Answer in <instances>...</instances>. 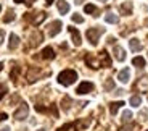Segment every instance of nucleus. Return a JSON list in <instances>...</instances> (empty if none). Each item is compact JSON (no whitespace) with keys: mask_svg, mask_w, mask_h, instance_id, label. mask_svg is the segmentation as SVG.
Masks as SVG:
<instances>
[{"mask_svg":"<svg viewBox=\"0 0 148 131\" xmlns=\"http://www.w3.org/2000/svg\"><path fill=\"white\" fill-rule=\"evenodd\" d=\"M76 3H82V0H77V2H76Z\"/></svg>","mask_w":148,"mask_h":131,"instance_id":"ea45409f","label":"nucleus"},{"mask_svg":"<svg viewBox=\"0 0 148 131\" xmlns=\"http://www.w3.org/2000/svg\"><path fill=\"white\" fill-rule=\"evenodd\" d=\"M147 131H148V130H147Z\"/></svg>","mask_w":148,"mask_h":131,"instance_id":"c03bdc74","label":"nucleus"},{"mask_svg":"<svg viewBox=\"0 0 148 131\" xmlns=\"http://www.w3.org/2000/svg\"><path fill=\"white\" fill-rule=\"evenodd\" d=\"M119 11H121V15H126L129 16L132 13V3L130 2H124V3L119 5Z\"/></svg>","mask_w":148,"mask_h":131,"instance_id":"2eb2a0df","label":"nucleus"},{"mask_svg":"<svg viewBox=\"0 0 148 131\" xmlns=\"http://www.w3.org/2000/svg\"><path fill=\"white\" fill-rule=\"evenodd\" d=\"M56 5H58V10L61 15H66L68 11H69V3L68 2H64V0H60V2H56Z\"/></svg>","mask_w":148,"mask_h":131,"instance_id":"aec40b11","label":"nucleus"},{"mask_svg":"<svg viewBox=\"0 0 148 131\" xmlns=\"http://www.w3.org/2000/svg\"><path fill=\"white\" fill-rule=\"evenodd\" d=\"M77 79V73L74 70H63L58 75V82L61 86H71L73 82H76Z\"/></svg>","mask_w":148,"mask_h":131,"instance_id":"f257e3e1","label":"nucleus"},{"mask_svg":"<svg viewBox=\"0 0 148 131\" xmlns=\"http://www.w3.org/2000/svg\"><path fill=\"white\" fill-rule=\"evenodd\" d=\"M73 21L74 23H84V18H82L79 13H76V15H73Z\"/></svg>","mask_w":148,"mask_h":131,"instance_id":"473e14b6","label":"nucleus"},{"mask_svg":"<svg viewBox=\"0 0 148 131\" xmlns=\"http://www.w3.org/2000/svg\"><path fill=\"white\" fill-rule=\"evenodd\" d=\"M58 131H77V130H76V125L74 123H68V125H64V126H61Z\"/></svg>","mask_w":148,"mask_h":131,"instance_id":"bb28decb","label":"nucleus"},{"mask_svg":"<svg viewBox=\"0 0 148 131\" xmlns=\"http://www.w3.org/2000/svg\"><path fill=\"white\" fill-rule=\"evenodd\" d=\"M0 131H10V128H8V126H5V128H2Z\"/></svg>","mask_w":148,"mask_h":131,"instance_id":"e433bc0d","label":"nucleus"},{"mask_svg":"<svg viewBox=\"0 0 148 131\" xmlns=\"http://www.w3.org/2000/svg\"><path fill=\"white\" fill-rule=\"evenodd\" d=\"M68 31H69L71 37H73L74 45H76V47H79V45L82 44V39H81V34H79V31L76 29V28H73V26H69V28H68Z\"/></svg>","mask_w":148,"mask_h":131,"instance_id":"1a4fd4ad","label":"nucleus"},{"mask_svg":"<svg viewBox=\"0 0 148 131\" xmlns=\"http://www.w3.org/2000/svg\"><path fill=\"white\" fill-rule=\"evenodd\" d=\"M98 2H108V0H98Z\"/></svg>","mask_w":148,"mask_h":131,"instance_id":"a19ab883","label":"nucleus"},{"mask_svg":"<svg viewBox=\"0 0 148 131\" xmlns=\"http://www.w3.org/2000/svg\"><path fill=\"white\" fill-rule=\"evenodd\" d=\"M85 63L89 65L90 68H100V60H98V57H93L92 53H87V55H85Z\"/></svg>","mask_w":148,"mask_h":131,"instance_id":"9d476101","label":"nucleus"},{"mask_svg":"<svg viewBox=\"0 0 148 131\" xmlns=\"http://www.w3.org/2000/svg\"><path fill=\"white\" fill-rule=\"evenodd\" d=\"M118 79L121 82H129V79H130V70L129 68H122L118 73Z\"/></svg>","mask_w":148,"mask_h":131,"instance_id":"f8f14e48","label":"nucleus"},{"mask_svg":"<svg viewBox=\"0 0 148 131\" xmlns=\"http://www.w3.org/2000/svg\"><path fill=\"white\" fill-rule=\"evenodd\" d=\"M0 10H2V7H0Z\"/></svg>","mask_w":148,"mask_h":131,"instance_id":"37998d69","label":"nucleus"},{"mask_svg":"<svg viewBox=\"0 0 148 131\" xmlns=\"http://www.w3.org/2000/svg\"><path fill=\"white\" fill-rule=\"evenodd\" d=\"M105 33L103 28L97 26V28H90V29H87V33H85V36H87V39H89V42L92 45H97L98 44V41H100V36Z\"/></svg>","mask_w":148,"mask_h":131,"instance_id":"f03ea898","label":"nucleus"},{"mask_svg":"<svg viewBox=\"0 0 148 131\" xmlns=\"http://www.w3.org/2000/svg\"><path fill=\"white\" fill-rule=\"evenodd\" d=\"M27 113H29V107H27L26 104H21L18 107V110H16L15 113H13V116H15L16 120H24V118H27Z\"/></svg>","mask_w":148,"mask_h":131,"instance_id":"39448f33","label":"nucleus"},{"mask_svg":"<svg viewBox=\"0 0 148 131\" xmlns=\"http://www.w3.org/2000/svg\"><path fill=\"white\" fill-rule=\"evenodd\" d=\"M24 18H26L27 21L32 23L34 26H39L40 23L45 21V18H47V13H45V11H37V13H34V15H29V13H27Z\"/></svg>","mask_w":148,"mask_h":131,"instance_id":"7ed1b4c3","label":"nucleus"},{"mask_svg":"<svg viewBox=\"0 0 148 131\" xmlns=\"http://www.w3.org/2000/svg\"><path fill=\"white\" fill-rule=\"evenodd\" d=\"M103 87H105V91H111V89H113V87H114V82H113V79H108V81H105Z\"/></svg>","mask_w":148,"mask_h":131,"instance_id":"c85d7f7f","label":"nucleus"},{"mask_svg":"<svg viewBox=\"0 0 148 131\" xmlns=\"http://www.w3.org/2000/svg\"><path fill=\"white\" fill-rule=\"evenodd\" d=\"M84 11H85V13H97V8H95V5L89 3V5H85Z\"/></svg>","mask_w":148,"mask_h":131,"instance_id":"c756f323","label":"nucleus"},{"mask_svg":"<svg viewBox=\"0 0 148 131\" xmlns=\"http://www.w3.org/2000/svg\"><path fill=\"white\" fill-rule=\"evenodd\" d=\"M19 45V37L16 34H10V42H8V49L10 50H15L16 47Z\"/></svg>","mask_w":148,"mask_h":131,"instance_id":"dca6fc26","label":"nucleus"},{"mask_svg":"<svg viewBox=\"0 0 148 131\" xmlns=\"http://www.w3.org/2000/svg\"><path fill=\"white\" fill-rule=\"evenodd\" d=\"M137 130V126L134 123H129V125H124V126H121L119 128V131H135Z\"/></svg>","mask_w":148,"mask_h":131,"instance_id":"cd10ccee","label":"nucleus"},{"mask_svg":"<svg viewBox=\"0 0 148 131\" xmlns=\"http://www.w3.org/2000/svg\"><path fill=\"white\" fill-rule=\"evenodd\" d=\"M61 26H63V24H61V21H53L52 24H50V29H48V36H50V37H55L56 34L60 33V31H61Z\"/></svg>","mask_w":148,"mask_h":131,"instance_id":"9b49d317","label":"nucleus"},{"mask_svg":"<svg viewBox=\"0 0 148 131\" xmlns=\"http://www.w3.org/2000/svg\"><path fill=\"white\" fill-rule=\"evenodd\" d=\"M129 47H130V50H134V52H140L142 50L140 41H138V39H134V37L129 41Z\"/></svg>","mask_w":148,"mask_h":131,"instance_id":"a211bd4d","label":"nucleus"},{"mask_svg":"<svg viewBox=\"0 0 148 131\" xmlns=\"http://www.w3.org/2000/svg\"><path fill=\"white\" fill-rule=\"evenodd\" d=\"M97 57H98V60H100V67H105V68L111 67V58H110V55H108L106 50H101Z\"/></svg>","mask_w":148,"mask_h":131,"instance_id":"0eeeda50","label":"nucleus"},{"mask_svg":"<svg viewBox=\"0 0 148 131\" xmlns=\"http://www.w3.org/2000/svg\"><path fill=\"white\" fill-rule=\"evenodd\" d=\"M93 91V84L90 81H82L81 84L77 86V89H76V92L79 94V96H82V94H89Z\"/></svg>","mask_w":148,"mask_h":131,"instance_id":"423d86ee","label":"nucleus"},{"mask_svg":"<svg viewBox=\"0 0 148 131\" xmlns=\"http://www.w3.org/2000/svg\"><path fill=\"white\" fill-rule=\"evenodd\" d=\"M122 105H124V102H122V101L111 102V104H110V113H111V115H116V113H118V110L121 109Z\"/></svg>","mask_w":148,"mask_h":131,"instance_id":"6ab92c4d","label":"nucleus"},{"mask_svg":"<svg viewBox=\"0 0 148 131\" xmlns=\"http://www.w3.org/2000/svg\"><path fill=\"white\" fill-rule=\"evenodd\" d=\"M7 118H8V115H7V113H3V112L0 113V121H5Z\"/></svg>","mask_w":148,"mask_h":131,"instance_id":"c9c22d12","label":"nucleus"},{"mask_svg":"<svg viewBox=\"0 0 148 131\" xmlns=\"http://www.w3.org/2000/svg\"><path fill=\"white\" fill-rule=\"evenodd\" d=\"M71 99L68 97V96H64L63 97V101H61V107H63V110H69V107H71Z\"/></svg>","mask_w":148,"mask_h":131,"instance_id":"a878e982","label":"nucleus"},{"mask_svg":"<svg viewBox=\"0 0 148 131\" xmlns=\"http://www.w3.org/2000/svg\"><path fill=\"white\" fill-rule=\"evenodd\" d=\"M132 65H134V67H138V68H143L145 67V58H143V57H134Z\"/></svg>","mask_w":148,"mask_h":131,"instance_id":"412c9836","label":"nucleus"},{"mask_svg":"<svg viewBox=\"0 0 148 131\" xmlns=\"http://www.w3.org/2000/svg\"><path fill=\"white\" fill-rule=\"evenodd\" d=\"M140 104H142V97H140V96H132V97H130V105L138 107Z\"/></svg>","mask_w":148,"mask_h":131,"instance_id":"393cba45","label":"nucleus"},{"mask_svg":"<svg viewBox=\"0 0 148 131\" xmlns=\"http://www.w3.org/2000/svg\"><path fill=\"white\" fill-rule=\"evenodd\" d=\"M13 19H15V11H13V10H8L7 15L3 16V23H10V21H13Z\"/></svg>","mask_w":148,"mask_h":131,"instance_id":"b1692460","label":"nucleus"},{"mask_svg":"<svg viewBox=\"0 0 148 131\" xmlns=\"http://www.w3.org/2000/svg\"><path fill=\"white\" fill-rule=\"evenodd\" d=\"M45 2H47V5H52V2H53V0H45Z\"/></svg>","mask_w":148,"mask_h":131,"instance_id":"4c0bfd02","label":"nucleus"},{"mask_svg":"<svg viewBox=\"0 0 148 131\" xmlns=\"http://www.w3.org/2000/svg\"><path fill=\"white\" fill-rule=\"evenodd\" d=\"M40 57L44 60H52V58H55V50H53L52 47H45L40 52Z\"/></svg>","mask_w":148,"mask_h":131,"instance_id":"ddd939ff","label":"nucleus"},{"mask_svg":"<svg viewBox=\"0 0 148 131\" xmlns=\"http://www.w3.org/2000/svg\"><path fill=\"white\" fill-rule=\"evenodd\" d=\"M18 75H19V67H13V70H11V79H13V81H16Z\"/></svg>","mask_w":148,"mask_h":131,"instance_id":"7c9ffc66","label":"nucleus"},{"mask_svg":"<svg viewBox=\"0 0 148 131\" xmlns=\"http://www.w3.org/2000/svg\"><path fill=\"white\" fill-rule=\"evenodd\" d=\"M114 57H116V60L119 62H124L126 60V50L122 49V47H119V45H114Z\"/></svg>","mask_w":148,"mask_h":131,"instance_id":"4468645a","label":"nucleus"},{"mask_svg":"<svg viewBox=\"0 0 148 131\" xmlns=\"http://www.w3.org/2000/svg\"><path fill=\"white\" fill-rule=\"evenodd\" d=\"M7 91H8V87H7V84H0V101L5 97V94H7Z\"/></svg>","mask_w":148,"mask_h":131,"instance_id":"2f4dec72","label":"nucleus"},{"mask_svg":"<svg viewBox=\"0 0 148 131\" xmlns=\"http://www.w3.org/2000/svg\"><path fill=\"white\" fill-rule=\"evenodd\" d=\"M15 2H16V3H26L27 7H31V5L36 2V0H15Z\"/></svg>","mask_w":148,"mask_h":131,"instance_id":"72a5a7b5","label":"nucleus"},{"mask_svg":"<svg viewBox=\"0 0 148 131\" xmlns=\"http://www.w3.org/2000/svg\"><path fill=\"white\" fill-rule=\"evenodd\" d=\"M121 120L124 121V123H129V121L132 120V112H130V110H126V112H122Z\"/></svg>","mask_w":148,"mask_h":131,"instance_id":"5701e85b","label":"nucleus"},{"mask_svg":"<svg viewBox=\"0 0 148 131\" xmlns=\"http://www.w3.org/2000/svg\"><path fill=\"white\" fill-rule=\"evenodd\" d=\"M3 39H5V31H3V29H0V44L3 42Z\"/></svg>","mask_w":148,"mask_h":131,"instance_id":"f704fd0d","label":"nucleus"},{"mask_svg":"<svg viewBox=\"0 0 148 131\" xmlns=\"http://www.w3.org/2000/svg\"><path fill=\"white\" fill-rule=\"evenodd\" d=\"M105 21L111 23V24H116V23L119 21V18H118V15H114V13H108V15L105 16Z\"/></svg>","mask_w":148,"mask_h":131,"instance_id":"4be33fe9","label":"nucleus"},{"mask_svg":"<svg viewBox=\"0 0 148 131\" xmlns=\"http://www.w3.org/2000/svg\"><path fill=\"white\" fill-rule=\"evenodd\" d=\"M42 41H44L42 33H40V31H34L32 36H31V39H29V45H31V47H36V45H39Z\"/></svg>","mask_w":148,"mask_h":131,"instance_id":"6e6552de","label":"nucleus"},{"mask_svg":"<svg viewBox=\"0 0 148 131\" xmlns=\"http://www.w3.org/2000/svg\"><path fill=\"white\" fill-rule=\"evenodd\" d=\"M2 70H3V65H2V63H0V71H2Z\"/></svg>","mask_w":148,"mask_h":131,"instance_id":"58836bf2","label":"nucleus"},{"mask_svg":"<svg viewBox=\"0 0 148 131\" xmlns=\"http://www.w3.org/2000/svg\"><path fill=\"white\" fill-rule=\"evenodd\" d=\"M37 131H45V130H37Z\"/></svg>","mask_w":148,"mask_h":131,"instance_id":"79ce46f5","label":"nucleus"},{"mask_svg":"<svg viewBox=\"0 0 148 131\" xmlns=\"http://www.w3.org/2000/svg\"><path fill=\"white\" fill-rule=\"evenodd\" d=\"M42 75H44V73H42L40 68L31 67L29 70H27V81H29V82H34V81H37V79L40 78Z\"/></svg>","mask_w":148,"mask_h":131,"instance_id":"20e7f679","label":"nucleus"},{"mask_svg":"<svg viewBox=\"0 0 148 131\" xmlns=\"http://www.w3.org/2000/svg\"><path fill=\"white\" fill-rule=\"evenodd\" d=\"M135 89L142 91V92H147V91H148V78H142L140 81L135 84Z\"/></svg>","mask_w":148,"mask_h":131,"instance_id":"f3484780","label":"nucleus"}]
</instances>
